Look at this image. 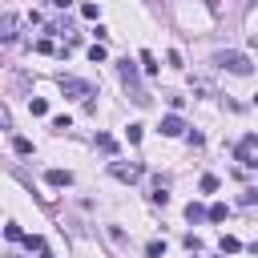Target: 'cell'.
Returning a JSON list of instances; mask_svg holds the SVG:
<instances>
[{"instance_id":"1","label":"cell","mask_w":258,"mask_h":258,"mask_svg":"<svg viewBox=\"0 0 258 258\" xmlns=\"http://www.w3.org/2000/svg\"><path fill=\"white\" fill-rule=\"evenodd\" d=\"M121 81H125V89H129V97H133L137 105H149V93L141 89V81H137V69H133L129 60H121Z\"/></svg>"},{"instance_id":"10","label":"cell","mask_w":258,"mask_h":258,"mask_svg":"<svg viewBox=\"0 0 258 258\" xmlns=\"http://www.w3.org/2000/svg\"><path fill=\"white\" fill-rule=\"evenodd\" d=\"M185 218H189V222H202V218H210V210H202L198 202H189V206H185Z\"/></svg>"},{"instance_id":"19","label":"cell","mask_w":258,"mask_h":258,"mask_svg":"<svg viewBox=\"0 0 258 258\" xmlns=\"http://www.w3.org/2000/svg\"><path fill=\"white\" fill-rule=\"evenodd\" d=\"M145 254H149V258H161V254H165V242H149Z\"/></svg>"},{"instance_id":"18","label":"cell","mask_w":258,"mask_h":258,"mask_svg":"<svg viewBox=\"0 0 258 258\" xmlns=\"http://www.w3.org/2000/svg\"><path fill=\"white\" fill-rule=\"evenodd\" d=\"M214 189H218V177L206 173V177H202V194H214Z\"/></svg>"},{"instance_id":"23","label":"cell","mask_w":258,"mask_h":258,"mask_svg":"<svg viewBox=\"0 0 258 258\" xmlns=\"http://www.w3.org/2000/svg\"><path fill=\"white\" fill-rule=\"evenodd\" d=\"M52 4H56V8H69V4H73V0H52Z\"/></svg>"},{"instance_id":"9","label":"cell","mask_w":258,"mask_h":258,"mask_svg":"<svg viewBox=\"0 0 258 258\" xmlns=\"http://www.w3.org/2000/svg\"><path fill=\"white\" fill-rule=\"evenodd\" d=\"M28 113H32V117H44V113H48V101H44V97H32V101H28Z\"/></svg>"},{"instance_id":"2","label":"cell","mask_w":258,"mask_h":258,"mask_svg":"<svg viewBox=\"0 0 258 258\" xmlns=\"http://www.w3.org/2000/svg\"><path fill=\"white\" fill-rule=\"evenodd\" d=\"M218 64H222V69H230V73H238V77H246V73H250V60H246L242 52H218Z\"/></svg>"},{"instance_id":"15","label":"cell","mask_w":258,"mask_h":258,"mask_svg":"<svg viewBox=\"0 0 258 258\" xmlns=\"http://www.w3.org/2000/svg\"><path fill=\"white\" fill-rule=\"evenodd\" d=\"M0 36H4V40H16V20H12V16H4V32H0Z\"/></svg>"},{"instance_id":"24","label":"cell","mask_w":258,"mask_h":258,"mask_svg":"<svg viewBox=\"0 0 258 258\" xmlns=\"http://www.w3.org/2000/svg\"><path fill=\"white\" fill-rule=\"evenodd\" d=\"M250 44H254V52H258V36H254V40H250Z\"/></svg>"},{"instance_id":"8","label":"cell","mask_w":258,"mask_h":258,"mask_svg":"<svg viewBox=\"0 0 258 258\" xmlns=\"http://www.w3.org/2000/svg\"><path fill=\"white\" fill-rule=\"evenodd\" d=\"M218 246H222V254H238V250H242V242H238L234 234H222V242H218Z\"/></svg>"},{"instance_id":"12","label":"cell","mask_w":258,"mask_h":258,"mask_svg":"<svg viewBox=\"0 0 258 258\" xmlns=\"http://www.w3.org/2000/svg\"><path fill=\"white\" fill-rule=\"evenodd\" d=\"M226 214H230V206H222V202L210 206V222H226Z\"/></svg>"},{"instance_id":"11","label":"cell","mask_w":258,"mask_h":258,"mask_svg":"<svg viewBox=\"0 0 258 258\" xmlns=\"http://www.w3.org/2000/svg\"><path fill=\"white\" fill-rule=\"evenodd\" d=\"M4 238H8V242H24L28 234H24V230H20L16 222H8V226H4Z\"/></svg>"},{"instance_id":"16","label":"cell","mask_w":258,"mask_h":258,"mask_svg":"<svg viewBox=\"0 0 258 258\" xmlns=\"http://www.w3.org/2000/svg\"><path fill=\"white\" fill-rule=\"evenodd\" d=\"M105 56H109V52H105V44H93V48H89V60H93V64H101Z\"/></svg>"},{"instance_id":"21","label":"cell","mask_w":258,"mask_h":258,"mask_svg":"<svg viewBox=\"0 0 258 258\" xmlns=\"http://www.w3.org/2000/svg\"><path fill=\"white\" fill-rule=\"evenodd\" d=\"M141 133H145V129H141V125H129V129H125V137H129V141H133V145H137V141H141Z\"/></svg>"},{"instance_id":"14","label":"cell","mask_w":258,"mask_h":258,"mask_svg":"<svg viewBox=\"0 0 258 258\" xmlns=\"http://www.w3.org/2000/svg\"><path fill=\"white\" fill-rule=\"evenodd\" d=\"M12 149H16L20 157H28V153H32V141H28V137H16V141H12Z\"/></svg>"},{"instance_id":"22","label":"cell","mask_w":258,"mask_h":258,"mask_svg":"<svg viewBox=\"0 0 258 258\" xmlns=\"http://www.w3.org/2000/svg\"><path fill=\"white\" fill-rule=\"evenodd\" d=\"M238 202H242V206H254V202H258V189H242V198H238Z\"/></svg>"},{"instance_id":"20","label":"cell","mask_w":258,"mask_h":258,"mask_svg":"<svg viewBox=\"0 0 258 258\" xmlns=\"http://www.w3.org/2000/svg\"><path fill=\"white\" fill-rule=\"evenodd\" d=\"M97 12H101L97 4H81V16H85V20H97Z\"/></svg>"},{"instance_id":"5","label":"cell","mask_w":258,"mask_h":258,"mask_svg":"<svg viewBox=\"0 0 258 258\" xmlns=\"http://www.w3.org/2000/svg\"><path fill=\"white\" fill-rule=\"evenodd\" d=\"M181 129H185V125H181V117H177V113H169V117H161V133H165V137H177Z\"/></svg>"},{"instance_id":"3","label":"cell","mask_w":258,"mask_h":258,"mask_svg":"<svg viewBox=\"0 0 258 258\" xmlns=\"http://www.w3.org/2000/svg\"><path fill=\"white\" fill-rule=\"evenodd\" d=\"M60 93H69V97H93V85L77 81V77H60Z\"/></svg>"},{"instance_id":"13","label":"cell","mask_w":258,"mask_h":258,"mask_svg":"<svg viewBox=\"0 0 258 258\" xmlns=\"http://www.w3.org/2000/svg\"><path fill=\"white\" fill-rule=\"evenodd\" d=\"M97 145H101V149H105V153H117V141H113V137H109V133H97Z\"/></svg>"},{"instance_id":"7","label":"cell","mask_w":258,"mask_h":258,"mask_svg":"<svg viewBox=\"0 0 258 258\" xmlns=\"http://www.w3.org/2000/svg\"><path fill=\"white\" fill-rule=\"evenodd\" d=\"M24 246H28V250H36L40 258H48V242H44L40 234H28V238H24Z\"/></svg>"},{"instance_id":"4","label":"cell","mask_w":258,"mask_h":258,"mask_svg":"<svg viewBox=\"0 0 258 258\" xmlns=\"http://www.w3.org/2000/svg\"><path fill=\"white\" fill-rule=\"evenodd\" d=\"M109 173H113L117 181H137V177H141V165H137V161H129V165H125V161H113Z\"/></svg>"},{"instance_id":"6","label":"cell","mask_w":258,"mask_h":258,"mask_svg":"<svg viewBox=\"0 0 258 258\" xmlns=\"http://www.w3.org/2000/svg\"><path fill=\"white\" fill-rule=\"evenodd\" d=\"M44 181H48V185H69V181H73V173H69V169H48V173H44Z\"/></svg>"},{"instance_id":"17","label":"cell","mask_w":258,"mask_h":258,"mask_svg":"<svg viewBox=\"0 0 258 258\" xmlns=\"http://www.w3.org/2000/svg\"><path fill=\"white\" fill-rule=\"evenodd\" d=\"M141 64H145V73H157V60H153L149 48H141Z\"/></svg>"}]
</instances>
